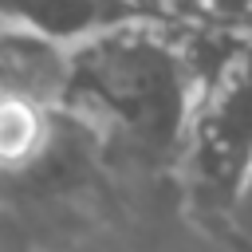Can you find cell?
Here are the masks:
<instances>
[{
	"mask_svg": "<svg viewBox=\"0 0 252 252\" xmlns=\"http://www.w3.org/2000/svg\"><path fill=\"white\" fill-rule=\"evenodd\" d=\"M193 94L197 75L177 24L150 16L67 43L55 106L138 158L173 161Z\"/></svg>",
	"mask_w": 252,
	"mask_h": 252,
	"instance_id": "obj_1",
	"label": "cell"
},
{
	"mask_svg": "<svg viewBox=\"0 0 252 252\" xmlns=\"http://www.w3.org/2000/svg\"><path fill=\"white\" fill-rule=\"evenodd\" d=\"M173 165L189 205L220 220L252 169V39L197 87Z\"/></svg>",
	"mask_w": 252,
	"mask_h": 252,
	"instance_id": "obj_2",
	"label": "cell"
},
{
	"mask_svg": "<svg viewBox=\"0 0 252 252\" xmlns=\"http://www.w3.org/2000/svg\"><path fill=\"white\" fill-rule=\"evenodd\" d=\"M150 16H165L158 0H0V28L32 32L63 47L102 28Z\"/></svg>",
	"mask_w": 252,
	"mask_h": 252,
	"instance_id": "obj_3",
	"label": "cell"
},
{
	"mask_svg": "<svg viewBox=\"0 0 252 252\" xmlns=\"http://www.w3.org/2000/svg\"><path fill=\"white\" fill-rule=\"evenodd\" d=\"M59 106L28 94V91H0V173H32L55 150V122Z\"/></svg>",
	"mask_w": 252,
	"mask_h": 252,
	"instance_id": "obj_4",
	"label": "cell"
},
{
	"mask_svg": "<svg viewBox=\"0 0 252 252\" xmlns=\"http://www.w3.org/2000/svg\"><path fill=\"white\" fill-rule=\"evenodd\" d=\"M63 43H51L43 35L0 28V91H28L55 102L63 79Z\"/></svg>",
	"mask_w": 252,
	"mask_h": 252,
	"instance_id": "obj_5",
	"label": "cell"
},
{
	"mask_svg": "<svg viewBox=\"0 0 252 252\" xmlns=\"http://www.w3.org/2000/svg\"><path fill=\"white\" fill-rule=\"evenodd\" d=\"M165 20L252 39V0H158Z\"/></svg>",
	"mask_w": 252,
	"mask_h": 252,
	"instance_id": "obj_6",
	"label": "cell"
},
{
	"mask_svg": "<svg viewBox=\"0 0 252 252\" xmlns=\"http://www.w3.org/2000/svg\"><path fill=\"white\" fill-rule=\"evenodd\" d=\"M224 228L252 252V169L244 173V181H240V189H236V197L228 201V209H224Z\"/></svg>",
	"mask_w": 252,
	"mask_h": 252,
	"instance_id": "obj_7",
	"label": "cell"
}]
</instances>
